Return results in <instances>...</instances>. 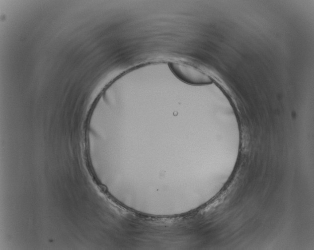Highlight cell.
Returning <instances> with one entry per match:
<instances>
[{
  "label": "cell",
  "instance_id": "1",
  "mask_svg": "<svg viewBox=\"0 0 314 250\" xmlns=\"http://www.w3.org/2000/svg\"><path fill=\"white\" fill-rule=\"evenodd\" d=\"M169 66L173 73L181 80L194 85L209 84L211 79L194 66L187 64L171 62Z\"/></svg>",
  "mask_w": 314,
  "mask_h": 250
}]
</instances>
